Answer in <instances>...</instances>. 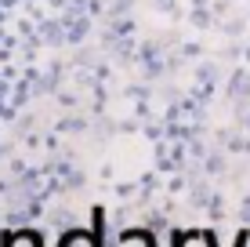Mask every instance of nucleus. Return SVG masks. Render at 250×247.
<instances>
[{"mask_svg":"<svg viewBox=\"0 0 250 247\" xmlns=\"http://www.w3.org/2000/svg\"><path fill=\"white\" fill-rule=\"evenodd\" d=\"M185 244H192L188 240V229H174L170 233V247H185Z\"/></svg>","mask_w":250,"mask_h":247,"instance_id":"nucleus-4","label":"nucleus"},{"mask_svg":"<svg viewBox=\"0 0 250 247\" xmlns=\"http://www.w3.org/2000/svg\"><path fill=\"white\" fill-rule=\"evenodd\" d=\"M25 240H29V247H44V233H37V229H25Z\"/></svg>","mask_w":250,"mask_h":247,"instance_id":"nucleus-6","label":"nucleus"},{"mask_svg":"<svg viewBox=\"0 0 250 247\" xmlns=\"http://www.w3.org/2000/svg\"><path fill=\"white\" fill-rule=\"evenodd\" d=\"M0 247H19V236H15V229H4V233H0Z\"/></svg>","mask_w":250,"mask_h":247,"instance_id":"nucleus-5","label":"nucleus"},{"mask_svg":"<svg viewBox=\"0 0 250 247\" xmlns=\"http://www.w3.org/2000/svg\"><path fill=\"white\" fill-rule=\"evenodd\" d=\"M200 236H203V247H218V236L210 233V229H200ZM250 244V229H239L236 233V247H247Z\"/></svg>","mask_w":250,"mask_h":247,"instance_id":"nucleus-3","label":"nucleus"},{"mask_svg":"<svg viewBox=\"0 0 250 247\" xmlns=\"http://www.w3.org/2000/svg\"><path fill=\"white\" fill-rule=\"evenodd\" d=\"M55 247H105V211H102V203L91 207L87 229H65Z\"/></svg>","mask_w":250,"mask_h":247,"instance_id":"nucleus-1","label":"nucleus"},{"mask_svg":"<svg viewBox=\"0 0 250 247\" xmlns=\"http://www.w3.org/2000/svg\"><path fill=\"white\" fill-rule=\"evenodd\" d=\"M120 244L124 247H156V236H152V229H124Z\"/></svg>","mask_w":250,"mask_h":247,"instance_id":"nucleus-2","label":"nucleus"}]
</instances>
